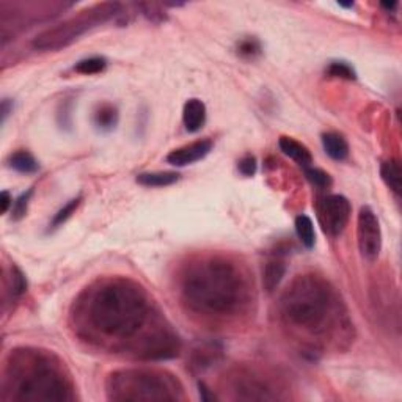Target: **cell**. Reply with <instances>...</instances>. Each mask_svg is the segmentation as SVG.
<instances>
[{"label": "cell", "instance_id": "cell-1", "mask_svg": "<svg viewBox=\"0 0 402 402\" xmlns=\"http://www.w3.org/2000/svg\"><path fill=\"white\" fill-rule=\"evenodd\" d=\"M75 320L90 340L140 360H168L181 347L148 294L128 279L104 280L90 287L78 303Z\"/></svg>", "mask_w": 402, "mask_h": 402}, {"label": "cell", "instance_id": "cell-2", "mask_svg": "<svg viewBox=\"0 0 402 402\" xmlns=\"http://www.w3.org/2000/svg\"><path fill=\"white\" fill-rule=\"evenodd\" d=\"M283 324L309 347L351 340V320L340 296L318 275H300L280 298Z\"/></svg>", "mask_w": 402, "mask_h": 402}, {"label": "cell", "instance_id": "cell-3", "mask_svg": "<svg viewBox=\"0 0 402 402\" xmlns=\"http://www.w3.org/2000/svg\"><path fill=\"white\" fill-rule=\"evenodd\" d=\"M181 296L189 309L201 316H233L247 303V276L230 259L204 258L186 269L181 279Z\"/></svg>", "mask_w": 402, "mask_h": 402}, {"label": "cell", "instance_id": "cell-4", "mask_svg": "<svg viewBox=\"0 0 402 402\" xmlns=\"http://www.w3.org/2000/svg\"><path fill=\"white\" fill-rule=\"evenodd\" d=\"M3 387L14 401H71V380L52 355L16 351L7 366Z\"/></svg>", "mask_w": 402, "mask_h": 402}, {"label": "cell", "instance_id": "cell-5", "mask_svg": "<svg viewBox=\"0 0 402 402\" xmlns=\"http://www.w3.org/2000/svg\"><path fill=\"white\" fill-rule=\"evenodd\" d=\"M107 396L112 401H176L182 398V387L167 373L123 369L108 377Z\"/></svg>", "mask_w": 402, "mask_h": 402}, {"label": "cell", "instance_id": "cell-6", "mask_svg": "<svg viewBox=\"0 0 402 402\" xmlns=\"http://www.w3.org/2000/svg\"><path fill=\"white\" fill-rule=\"evenodd\" d=\"M119 13H121V5L118 3L95 5L62 24L41 32L34 40V47L38 51H58L79 40V36L88 30L115 18Z\"/></svg>", "mask_w": 402, "mask_h": 402}, {"label": "cell", "instance_id": "cell-7", "mask_svg": "<svg viewBox=\"0 0 402 402\" xmlns=\"http://www.w3.org/2000/svg\"><path fill=\"white\" fill-rule=\"evenodd\" d=\"M357 242L362 257L376 261L382 250V231L377 215L371 208H362L357 219Z\"/></svg>", "mask_w": 402, "mask_h": 402}, {"label": "cell", "instance_id": "cell-8", "mask_svg": "<svg viewBox=\"0 0 402 402\" xmlns=\"http://www.w3.org/2000/svg\"><path fill=\"white\" fill-rule=\"evenodd\" d=\"M351 203L343 195H329L319 203L318 213L325 235L338 237L351 219Z\"/></svg>", "mask_w": 402, "mask_h": 402}, {"label": "cell", "instance_id": "cell-9", "mask_svg": "<svg viewBox=\"0 0 402 402\" xmlns=\"http://www.w3.org/2000/svg\"><path fill=\"white\" fill-rule=\"evenodd\" d=\"M211 151H213V142H211V140H197V142H192L181 146V148L178 150H173L172 153L167 156V162L175 167H186L204 159Z\"/></svg>", "mask_w": 402, "mask_h": 402}, {"label": "cell", "instance_id": "cell-10", "mask_svg": "<svg viewBox=\"0 0 402 402\" xmlns=\"http://www.w3.org/2000/svg\"><path fill=\"white\" fill-rule=\"evenodd\" d=\"M235 391L237 399H246V401H270L276 399V394L272 393L265 382H263L259 377L255 376H241L236 377Z\"/></svg>", "mask_w": 402, "mask_h": 402}, {"label": "cell", "instance_id": "cell-11", "mask_svg": "<svg viewBox=\"0 0 402 402\" xmlns=\"http://www.w3.org/2000/svg\"><path fill=\"white\" fill-rule=\"evenodd\" d=\"M206 121V106L203 101L192 97L184 104L182 123L189 132H198Z\"/></svg>", "mask_w": 402, "mask_h": 402}, {"label": "cell", "instance_id": "cell-12", "mask_svg": "<svg viewBox=\"0 0 402 402\" xmlns=\"http://www.w3.org/2000/svg\"><path fill=\"white\" fill-rule=\"evenodd\" d=\"M279 146L287 157H291L300 167L307 168L309 167V164H313V156L309 153V150L305 145L297 142L292 137H281L279 140Z\"/></svg>", "mask_w": 402, "mask_h": 402}, {"label": "cell", "instance_id": "cell-13", "mask_svg": "<svg viewBox=\"0 0 402 402\" xmlns=\"http://www.w3.org/2000/svg\"><path fill=\"white\" fill-rule=\"evenodd\" d=\"M286 274V263L281 258H270L263 269V285L268 292H274L280 286Z\"/></svg>", "mask_w": 402, "mask_h": 402}, {"label": "cell", "instance_id": "cell-14", "mask_svg": "<svg viewBox=\"0 0 402 402\" xmlns=\"http://www.w3.org/2000/svg\"><path fill=\"white\" fill-rule=\"evenodd\" d=\"M322 146L333 161H344L349 154V145L343 135L338 132H327L322 135Z\"/></svg>", "mask_w": 402, "mask_h": 402}, {"label": "cell", "instance_id": "cell-15", "mask_svg": "<svg viewBox=\"0 0 402 402\" xmlns=\"http://www.w3.org/2000/svg\"><path fill=\"white\" fill-rule=\"evenodd\" d=\"M380 176H382L383 182L390 187L391 192H393L396 197H399L402 190V168L399 161H385L382 167H380Z\"/></svg>", "mask_w": 402, "mask_h": 402}, {"label": "cell", "instance_id": "cell-16", "mask_svg": "<svg viewBox=\"0 0 402 402\" xmlns=\"http://www.w3.org/2000/svg\"><path fill=\"white\" fill-rule=\"evenodd\" d=\"M179 179V175L175 172H151L140 173L137 176V182L145 187H167L175 184Z\"/></svg>", "mask_w": 402, "mask_h": 402}, {"label": "cell", "instance_id": "cell-17", "mask_svg": "<svg viewBox=\"0 0 402 402\" xmlns=\"http://www.w3.org/2000/svg\"><path fill=\"white\" fill-rule=\"evenodd\" d=\"M8 164L16 172L25 173V175H30V173H36L40 170V165L34 156H32L29 151H16L12 156H10Z\"/></svg>", "mask_w": 402, "mask_h": 402}, {"label": "cell", "instance_id": "cell-18", "mask_svg": "<svg viewBox=\"0 0 402 402\" xmlns=\"http://www.w3.org/2000/svg\"><path fill=\"white\" fill-rule=\"evenodd\" d=\"M296 233L298 241L307 248H313L316 244V233H314L313 220L308 215H298L296 219Z\"/></svg>", "mask_w": 402, "mask_h": 402}, {"label": "cell", "instance_id": "cell-19", "mask_svg": "<svg viewBox=\"0 0 402 402\" xmlns=\"http://www.w3.org/2000/svg\"><path fill=\"white\" fill-rule=\"evenodd\" d=\"M95 123L96 126L102 130H110L117 126L118 123V110L117 107L110 104H104L97 108L95 113Z\"/></svg>", "mask_w": 402, "mask_h": 402}, {"label": "cell", "instance_id": "cell-20", "mask_svg": "<svg viewBox=\"0 0 402 402\" xmlns=\"http://www.w3.org/2000/svg\"><path fill=\"white\" fill-rule=\"evenodd\" d=\"M107 62L104 57H90V58H84L78 62V64L74 67V71L79 74H85V75H91V74H99L106 69Z\"/></svg>", "mask_w": 402, "mask_h": 402}, {"label": "cell", "instance_id": "cell-21", "mask_svg": "<svg viewBox=\"0 0 402 402\" xmlns=\"http://www.w3.org/2000/svg\"><path fill=\"white\" fill-rule=\"evenodd\" d=\"M325 73H327L330 78H338L346 80H354L357 78L355 69L346 62H331L329 64V68L325 69Z\"/></svg>", "mask_w": 402, "mask_h": 402}, {"label": "cell", "instance_id": "cell-22", "mask_svg": "<svg viewBox=\"0 0 402 402\" xmlns=\"http://www.w3.org/2000/svg\"><path fill=\"white\" fill-rule=\"evenodd\" d=\"M305 176L313 186H316L319 189H327L331 184V178L327 172L320 170V168H313V167H307L305 168Z\"/></svg>", "mask_w": 402, "mask_h": 402}, {"label": "cell", "instance_id": "cell-23", "mask_svg": "<svg viewBox=\"0 0 402 402\" xmlns=\"http://www.w3.org/2000/svg\"><path fill=\"white\" fill-rule=\"evenodd\" d=\"M79 204H80V198H74V200L69 201V203L64 204L63 208L60 209L56 215H54L51 226L52 228L62 226L64 224V222H67L69 219V217H71L75 213V209L79 208Z\"/></svg>", "mask_w": 402, "mask_h": 402}, {"label": "cell", "instance_id": "cell-24", "mask_svg": "<svg viewBox=\"0 0 402 402\" xmlns=\"http://www.w3.org/2000/svg\"><path fill=\"white\" fill-rule=\"evenodd\" d=\"M237 54L244 58H255L261 54V45L257 38H246L237 45Z\"/></svg>", "mask_w": 402, "mask_h": 402}, {"label": "cell", "instance_id": "cell-25", "mask_svg": "<svg viewBox=\"0 0 402 402\" xmlns=\"http://www.w3.org/2000/svg\"><path fill=\"white\" fill-rule=\"evenodd\" d=\"M32 193H34V190H29L27 193H23L21 197L14 201L13 208H12V214H13V219L14 220H19L23 219L27 213V206H29V200L32 197Z\"/></svg>", "mask_w": 402, "mask_h": 402}, {"label": "cell", "instance_id": "cell-26", "mask_svg": "<svg viewBox=\"0 0 402 402\" xmlns=\"http://www.w3.org/2000/svg\"><path fill=\"white\" fill-rule=\"evenodd\" d=\"M237 168L244 176H253L255 173H257V159H255L253 156H244L242 159L239 161Z\"/></svg>", "mask_w": 402, "mask_h": 402}, {"label": "cell", "instance_id": "cell-27", "mask_svg": "<svg viewBox=\"0 0 402 402\" xmlns=\"http://www.w3.org/2000/svg\"><path fill=\"white\" fill-rule=\"evenodd\" d=\"M10 208H13V198L7 190H3L2 197H0V209H2V214H7Z\"/></svg>", "mask_w": 402, "mask_h": 402}, {"label": "cell", "instance_id": "cell-28", "mask_svg": "<svg viewBox=\"0 0 402 402\" xmlns=\"http://www.w3.org/2000/svg\"><path fill=\"white\" fill-rule=\"evenodd\" d=\"M198 387H200V396H201V399H203V401H214L215 399V394L211 393L209 388L206 387V385L203 382H201L198 385Z\"/></svg>", "mask_w": 402, "mask_h": 402}, {"label": "cell", "instance_id": "cell-29", "mask_svg": "<svg viewBox=\"0 0 402 402\" xmlns=\"http://www.w3.org/2000/svg\"><path fill=\"white\" fill-rule=\"evenodd\" d=\"M13 108V104H12V101L10 99H3L2 101V121L5 123V119H7V117L10 115V110H12Z\"/></svg>", "mask_w": 402, "mask_h": 402}]
</instances>
